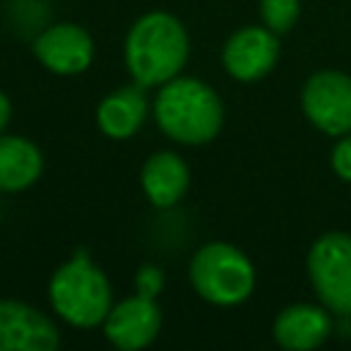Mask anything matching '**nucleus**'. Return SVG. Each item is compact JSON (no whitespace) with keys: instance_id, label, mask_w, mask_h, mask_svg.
<instances>
[{"instance_id":"f257e3e1","label":"nucleus","mask_w":351,"mask_h":351,"mask_svg":"<svg viewBox=\"0 0 351 351\" xmlns=\"http://www.w3.org/2000/svg\"><path fill=\"white\" fill-rule=\"evenodd\" d=\"M189 55V36L184 25L167 11H148L126 33L123 60L132 80L143 88L162 85L178 77Z\"/></svg>"},{"instance_id":"f03ea898","label":"nucleus","mask_w":351,"mask_h":351,"mask_svg":"<svg viewBox=\"0 0 351 351\" xmlns=\"http://www.w3.org/2000/svg\"><path fill=\"white\" fill-rule=\"evenodd\" d=\"M156 126L176 143L203 145L225 123V107L214 88L197 77H173L162 82L154 99Z\"/></svg>"},{"instance_id":"7ed1b4c3","label":"nucleus","mask_w":351,"mask_h":351,"mask_svg":"<svg viewBox=\"0 0 351 351\" xmlns=\"http://www.w3.org/2000/svg\"><path fill=\"white\" fill-rule=\"evenodd\" d=\"M49 304L66 324L77 329H93L110 313L112 307L110 280L88 258L85 250H77L49 277Z\"/></svg>"},{"instance_id":"20e7f679","label":"nucleus","mask_w":351,"mask_h":351,"mask_svg":"<svg viewBox=\"0 0 351 351\" xmlns=\"http://www.w3.org/2000/svg\"><path fill=\"white\" fill-rule=\"evenodd\" d=\"M189 282L208 304L233 307L252 296L255 266L239 247L228 241H208L192 255Z\"/></svg>"},{"instance_id":"39448f33","label":"nucleus","mask_w":351,"mask_h":351,"mask_svg":"<svg viewBox=\"0 0 351 351\" xmlns=\"http://www.w3.org/2000/svg\"><path fill=\"white\" fill-rule=\"evenodd\" d=\"M307 277L326 310L351 315V233L318 236L307 252Z\"/></svg>"},{"instance_id":"423d86ee","label":"nucleus","mask_w":351,"mask_h":351,"mask_svg":"<svg viewBox=\"0 0 351 351\" xmlns=\"http://www.w3.org/2000/svg\"><path fill=\"white\" fill-rule=\"evenodd\" d=\"M302 110L307 121L329 134L340 137L351 132V74L343 71H315L302 88Z\"/></svg>"},{"instance_id":"0eeeda50","label":"nucleus","mask_w":351,"mask_h":351,"mask_svg":"<svg viewBox=\"0 0 351 351\" xmlns=\"http://www.w3.org/2000/svg\"><path fill=\"white\" fill-rule=\"evenodd\" d=\"M33 55L47 71L58 77H74L93 63V38L74 22H55L36 36Z\"/></svg>"},{"instance_id":"6e6552de","label":"nucleus","mask_w":351,"mask_h":351,"mask_svg":"<svg viewBox=\"0 0 351 351\" xmlns=\"http://www.w3.org/2000/svg\"><path fill=\"white\" fill-rule=\"evenodd\" d=\"M101 326H104V337L121 351H137L151 346L162 329V310L156 304V296L134 293L112 304Z\"/></svg>"},{"instance_id":"1a4fd4ad","label":"nucleus","mask_w":351,"mask_h":351,"mask_svg":"<svg viewBox=\"0 0 351 351\" xmlns=\"http://www.w3.org/2000/svg\"><path fill=\"white\" fill-rule=\"evenodd\" d=\"M277 58H280L277 33L269 30L266 25L241 27L222 47V66L239 82L263 80L277 66Z\"/></svg>"},{"instance_id":"9d476101","label":"nucleus","mask_w":351,"mask_h":351,"mask_svg":"<svg viewBox=\"0 0 351 351\" xmlns=\"http://www.w3.org/2000/svg\"><path fill=\"white\" fill-rule=\"evenodd\" d=\"M60 343L49 315L27 302L0 299V351H55Z\"/></svg>"},{"instance_id":"9b49d317","label":"nucleus","mask_w":351,"mask_h":351,"mask_svg":"<svg viewBox=\"0 0 351 351\" xmlns=\"http://www.w3.org/2000/svg\"><path fill=\"white\" fill-rule=\"evenodd\" d=\"M271 335L288 351H310L326 343V337L332 335V318L324 304H288L277 313Z\"/></svg>"},{"instance_id":"f8f14e48","label":"nucleus","mask_w":351,"mask_h":351,"mask_svg":"<svg viewBox=\"0 0 351 351\" xmlns=\"http://www.w3.org/2000/svg\"><path fill=\"white\" fill-rule=\"evenodd\" d=\"M148 115V99L143 85H123L107 93L96 107V123L110 140H129L140 132Z\"/></svg>"},{"instance_id":"ddd939ff","label":"nucleus","mask_w":351,"mask_h":351,"mask_svg":"<svg viewBox=\"0 0 351 351\" xmlns=\"http://www.w3.org/2000/svg\"><path fill=\"white\" fill-rule=\"evenodd\" d=\"M140 184L145 197L159 206V208H170L176 206L186 189H189V167L186 162L173 154V151H154L140 170Z\"/></svg>"},{"instance_id":"4468645a","label":"nucleus","mask_w":351,"mask_h":351,"mask_svg":"<svg viewBox=\"0 0 351 351\" xmlns=\"http://www.w3.org/2000/svg\"><path fill=\"white\" fill-rule=\"evenodd\" d=\"M44 173L41 148L19 134L0 132V192H22Z\"/></svg>"},{"instance_id":"2eb2a0df","label":"nucleus","mask_w":351,"mask_h":351,"mask_svg":"<svg viewBox=\"0 0 351 351\" xmlns=\"http://www.w3.org/2000/svg\"><path fill=\"white\" fill-rule=\"evenodd\" d=\"M261 19L277 36L288 33L299 19V0H261Z\"/></svg>"},{"instance_id":"dca6fc26","label":"nucleus","mask_w":351,"mask_h":351,"mask_svg":"<svg viewBox=\"0 0 351 351\" xmlns=\"http://www.w3.org/2000/svg\"><path fill=\"white\" fill-rule=\"evenodd\" d=\"M329 165L335 170V176L340 181H348L351 184V132L348 134H340L332 154H329Z\"/></svg>"},{"instance_id":"f3484780","label":"nucleus","mask_w":351,"mask_h":351,"mask_svg":"<svg viewBox=\"0 0 351 351\" xmlns=\"http://www.w3.org/2000/svg\"><path fill=\"white\" fill-rule=\"evenodd\" d=\"M134 285H137V293H145V296H159L162 285H165V274L159 266L154 263H145L137 269L134 274Z\"/></svg>"},{"instance_id":"a211bd4d","label":"nucleus","mask_w":351,"mask_h":351,"mask_svg":"<svg viewBox=\"0 0 351 351\" xmlns=\"http://www.w3.org/2000/svg\"><path fill=\"white\" fill-rule=\"evenodd\" d=\"M8 123H11V99L0 90V132H5Z\"/></svg>"}]
</instances>
